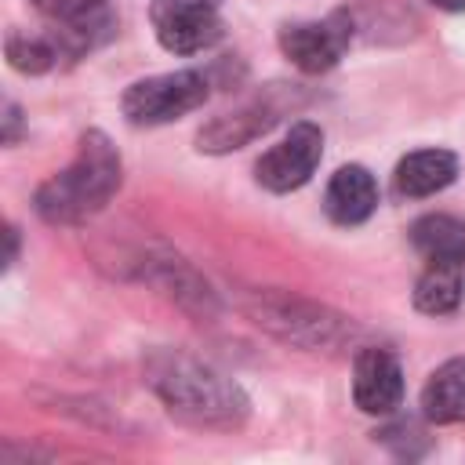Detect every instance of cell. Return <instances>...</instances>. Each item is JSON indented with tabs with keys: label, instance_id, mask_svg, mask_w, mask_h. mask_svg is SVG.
<instances>
[{
	"label": "cell",
	"instance_id": "6da1fadb",
	"mask_svg": "<svg viewBox=\"0 0 465 465\" xmlns=\"http://www.w3.org/2000/svg\"><path fill=\"white\" fill-rule=\"evenodd\" d=\"M145 381L160 396V403L185 425L196 429H240L247 421V396L243 389L182 349H156L145 360Z\"/></svg>",
	"mask_w": 465,
	"mask_h": 465
},
{
	"label": "cell",
	"instance_id": "7a4b0ae2",
	"mask_svg": "<svg viewBox=\"0 0 465 465\" xmlns=\"http://www.w3.org/2000/svg\"><path fill=\"white\" fill-rule=\"evenodd\" d=\"M120 182L124 163L116 145L102 131H84L76 156L36 189L33 207L47 225H80L116 196Z\"/></svg>",
	"mask_w": 465,
	"mask_h": 465
},
{
	"label": "cell",
	"instance_id": "3957f363",
	"mask_svg": "<svg viewBox=\"0 0 465 465\" xmlns=\"http://www.w3.org/2000/svg\"><path fill=\"white\" fill-rule=\"evenodd\" d=\"M240 305L251 316V323H258L283 345H294L305 352H334L356 334L349 316L287 291H251L243 294Z\"/></svg>",
	"mask_w": 465,
	"mask_h": 465
},
{
	"label": "cell",
	"instance_id": "277c9868",
	"mask_svg": "<svg viewBox=\"0 0 465 465\" xmlns=\"http://www.w3.org/2000/svg\"><path fill=\"white\" fill-rule=\"evenodd\" d=\"M207 102V76L196 69H178V73H160V76H145L134 80L124 98L120 109L127 116V124L134 127H156V124H171L193 109H200Z\"/></svg>",
	"mask_w": 465,
	"mask_h": 465
},
{
	"label": "cell",
	"instance_id": "5b68a950",
	"mask_svg": "<svg viewBox=\"0 0 465 465\" xmlns=\"http://www.w3.org/2000/svg\"><path fill=\"white\" fill-rule=\"evenodd\" d=\"M298 102V91L287 84H272L258 94H251L247 102H240L236 109L214 116L207 127H200L196 134V149L200 153H232L243 149L247 142H254L258 134H265L269 127L280 124V116Z\"/></svg>",
	"mask_w": 465,
	"mask_h": 465
},
{
	"label": "cell",
	"instance_id": "8992f818",
	"mask_svg": "<svg viewBox=\"0 0 465 465\" xmlns=\"http://www.w3.org/2000/svg\"><path fill=\"white\" fill-rule=\"evenodd\" d=\"M153 33L171 54H196L222 40V15L211 0H153Z\"/></svg>",
	"mask_w": 465,
	"mask_h": 465
},
{
	"label": "cell",
	"instance_id": "52a82bcc",
	"mask_svg": "<svg viewBox=\"0 0 465 465\" xmlns=\"http://www.w3.org/2000/svg\"><path fill=\"white\" fill-rule=\"evenodd\" d=\"M320 156H323V131L312 120H298L269 153H262V160L254 163V178L269 193H291L312 178Z\"/></svg>",
	"mask_w": 465,
	"mask_h": 465
},
{
	"label": "cell",
	"instance_id": "ba28073f",
	"mask_svg": "<svg viewBox=\"0 0 465 465\" xmlns=\"http://www.w3.org/2000/svg\"><path fill=\"white\" fill-rule=\"evenodd\" d=\"M349 40H352V22L345 11H334L327 18H312V22H291L276 36L283 58L302 73L334 69L345 54Z\"/></svg>",
	"mask_w": 465,
	"mask_h": 465
},
{
	"label": "cell",
	"instance_id": "9c48e42d",
	"mask_svg": "<svg viewBox=\"0 0 465 465\" xmlns=\"http://www.w3.org/2000/svg\"><path fill=\"white\" fill-rule=\"evenodd\" d=\"M352 403L363 414H396V407L403 403V371L389 349L363 345L352 356Z\"/></svg>",
	"mask_w": 465,
	"mask_h": 465
},
{
	"label": "cell",
	"instance_id": "30bf717a",
	"mask_svg": "<svg viewBox=\"0 0 465 465\" xmlns=\"http://www.w3.org/2000/svg\"><path fill=\"white\" fill-rule=\"evenodd\" d=\"M142 280H149L153 287H160L163 294H171L182 309H189L200 320H211L218 312V298L207 287V280L196 276V269L174 254H149L142 262Z\"/></svg>",
	"mask_w": 465,
	"mask_h": 465
},
{
	"label": "cell",
	"instance_id": "8fae6325",
	"mask_svg": "<svg viewBox=\"0 0 465 465\" xmlns=\"http://www.w3.org/2000/svg\"><path fill=\"white\" fill-rule=\"evenodd\" d=\"M374 207H378V185H374L371 171L360 163L338 167L334 178L327 182V193H323L327 218L338 225H360L374 214Z\"/></svg>",
	"mask_w": 465,
	"mask_h": 465
},
{
	"label": "cell",
	"instance_id": "7c38bea8",
	"mask_svg": "<svg viewBox=\"0 0 465 465\" xmlns=\"http://www.w3.org/2000/svg\"><path fill=\"white\" fill-rule=\"evenodd\" d=\"M454 178H458V156L454 153H447V149H418V153H407L396 163L392 189H396V196L421 200V196L443 193Z\"/></svg>",
	"mask_w": 465,
	"mask_h": 465
},
{
	"label": "cell",
	"instance_id": "4fadbf2b",
	"mask_svg": "<svg viewBox=\"0 0 465 465\" xmlns=\"http://www.w3.org/2000/svg\"><path fill=\"white\" fill-rule=\"evenodd\" d=\"M421 414L436 425L465 421V356L440 363L421 389Z\"/></svg>",
	"mask_w": 465,
	"mask_h": 465
},
{
	"label": "cell",
	"instance_id": "5bb4252c",
	"mask_svg": "<svg viewBox=\"0 0 465 465\" xmlns=\"http://www.w3.org/2000/svg\"><path fill=\"white\" fill-rule=\"evenodd\" d=\"M465 276L461 262H429L414 283V309L425 316H450L461 305Z\"/></svg>",
	"mask_w": 465,
	"mask_h": 465
},
{
	"label": "cell",
	"instance_id": "9a60e30c",
	"mask_svg": "<svg viewBox=\"0 0 465 465\" xmlns=\"http://www.w3.org/2000/svg\"><path fill=\"white\" fill-rule=\"evenodd\" d=\"M411 243L429 262H461L465 265V222L454 214H421L411 225Z\"/></svg>",
	"mask_w": 465,
	"mask_h": 465
},
{
	"label": "cell",
	"instance_id": "2e32d148",
	"mask_svg": "<svg viewBox=\"0 0 465 465\" xmlns=\"http://www.w3.org/2000/svg\"><path fill=\"white\" fill-rule=\"evenodd\" d=\"M58 54H62V47L51 36H33V33H11L7 36V62L18 73L40 76V73L54 69Z\"/></svg>",
	"mask_w": 465,
	"mask_h": 465
},
{
	"label": "cell",
	"instance_id": "e0dca14e",
	"mask_svg": "<svg viewBox=\"0 0 465 465\" xmlns=\"http://www.w3.org/2000/svg\"><path fill=\"white\" fill-rule=\"evenodd\" d=\"M33 7L58 22V25H73V22H84V18H94L105 11V0H33Z\"/></svg>",
	"mask_w": 465,
	"mask_h": 465
},
{
	"label": "cell",
	"instance_id": "ac0fdd59",
	"mask_svg": "<svg viewBox=\"0 0 465 465\" xmlns=\"http://www.w3.org/2000/svg\"><path fill=\"white\" fill-rule=\"evenodd\" d=\"M7 116H4V142L7 145H15V138H18V127H22V109L15 105V102H7V109H4Z\"/></svg>",
	"mask_w": 465,
	"mask_h": 465
},
{
	"label": "cell",
	"instance_id": "d6986e66",
	"mask_svg": "<svg viewBox=\"0 0 465 465\" xmlns=\"http://www.w3.org/2000/svg\"><path fill=\"white\" fill-rule=\"evenodd\" d=\"M4 240H7V254H4V265H11V262H15V254H18V229H15V225H7Z\"/></svg>",
	"mask_w": 465,
	"mask_h": 465
},
{
	"label": "cell",
	"instance_id": "ffe728a7",
	"mask_svg": "<svg viewBox=\"0 0 465 465\" xmlns=\"http://www.w3.org/2000/svg\"><path fill=\"white\" fill-rule=\"evenodd\" d=\"M432 7H440V11H450V15H458V11H465V0H432Z\"/></svg>",
	"mask_w": 465,
	"mask_h": 465
}]
</instances>
